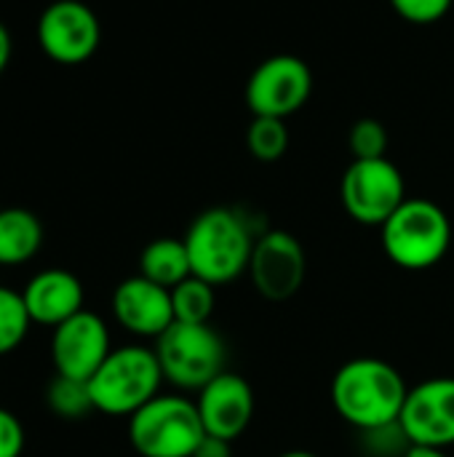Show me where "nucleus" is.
Instances as JSON below:
<instances>
[{
    "instance_id": "21",
    "label": "nucleus",
    "mask_w": 454,
    "mask_h": 457,
    "mask_svg": "<svg viewBox=\"0 0 454 457\" xmlns=\"http://www.w3.org/2000/svg\"><path fill=\"white\" fill-rule=\"evenodd\" d=\"M246 145H249V153L257 161L273 163L289 147V129H286V123L281 118L254 115V120H252V126L246 131Z\"/></svg>"
},
{
    "instance_id": "22",
    "label": "nucleus",
    "mask_w": 454,
    "mask_h": 457,
    "mask_svg": "<svg viewBox=\"0 0 454 457\" xmlns=\"http://www.w3.org/2000/svg\"><path fill=\"white\" fill-rule=\"evenodd\" d=\"M348 142H351V153H353V161H372V158H385V150H388V131L380 120L375 118H361L353 123L351 134H348Z\"/></svg>"
},
{
    "instance_id": "3",
    "label": "nucleus",
    "mask_w": 454,
    "mask_h": 457,
    "mask_svg": "<svg viewBox=\"0 0 454 457\" xmlns=\"http://www.w3.org/2000/svg\"><path fill=\"white\" fill-rule=\"evenodd\" d=\"M163 372L153 348H112L104 364L88 380L94 410L112 418H131L161 394Z\"/></svg>"
},
{
    "instance_id": "27",
    "label": "nucleus",
    "mask_w": 454,
    "mask_h": 457,
    "mask_svg": "<svg viewBox=\"0 0 454 457\" xmlns=\"http://www.w3.org/2000/svg\"><path fill=\"white\" fill-rule=\"evenodd\" d=\"M404 457H447L444 450H436V447H420V445H412Z\"/></svg>"
},
{
    "instance_id": "24",
    "label": "nucleus",
    "mask_w": 454,
    "mask_h": 457,
    "mask_svg": "<svg viewBox=\"0 0 454 457\" xmlns=\"http://www.w3.org/2000/svg\"><path fill=\"white\" fill-rule=\"evenodd\" d=\"M24 453V426L21 420L0 407V457H21Z\"/></svg>"
},
{
    "instance_id": "20",
    "label": "nucleus",
    "mask_w": 454,
    "mask_h": 457,
    "mask_svg": "<svg viewBox=\"0 0 454 457\" xmlns=\"http://www.w3.org/2000/svg\"><path fill=\"white\" fill-rule=\"evenodd\" d=\"M32 327V319L27 313L21 292H13L11 287H0V356L13 353L27 332Z\"/></svg>"
},
{
    "instance_id": "11",
    "label": "nucleus",
    "mask_w": 454,
    "mask_h": 457,
    "mask_svg": "<svg viewBox=\"0 0 454 457\" xmlns=\"http://www.w3.org/2000/svg\"><path fill=\"white\" fill-rule=\"evenodd\" d=\"M110 329L94 311H80L51 335V364L56 375L72 380H91L110 356Z\"/></svg>"
},
{
    "instance_id": "12",
    "label": "nucleus",
    "mask_w": 454,
    "mask_h": 457,
    "mask_svg": "<svg viewBox=\"0 0 454 457\" xmlns=\"http://www.w3.org/2000/svg\"><path fill=\"white\" fill-rule=\"evenodd\" d=\"M407 439L420 447L454 445V378H431L409 388L401 418Z\"/></svg>"
},
{
    "instance_id": "18",
    "label": "nucleus",
    "mask_w": 454,
    "mask_h": 457,
    "mask_svg": "<svg viewBox=\"0 0 454 457\" xmlns=\"http://www.w3.org/2000/svg\"><path fill=\"white\" fill-rule=\"evenodd\" d=\"M171 303H174V321L209 324L217 305V292L209 281L190 276L171 289Z\"/></svg>"
},
{
    "instance_id": "14",
    "label": "nucleus",
    "mask_w": 454,
    "mask_h": 457,
    "mask_svg": "<svg viewBox=\"0 0 454 457\" xmlns=\"http://www.w3.org/2000/svg\"><path fill=\"white\" fill-rule=\"evenodd\" d=\"M112 316L126 332L158 340L174 324L171 289L144 276H131L112 292Z\"/></svg>"
},
{
    "instance_id": "25",
    "label": "nucleus",
    "mask_w": 454,
    "mask_h": 457,
    "mask_svg": "<svg viewBox=\"0 0 454 457\" xmlns=\"http://www.w3.org/2000/svg\"><path fill=\"white\" fill-rule=\"evenodd\" d=\"M193 457H233V442L206 434Z\"/></svg>"
},
{
    "instance_id": "5",
    "label": "nucleus",
    "mask_w": 454,
    "mask_h": 457,
    "mask_svg": "<svg viewBox=\"0 0 454 457\" xmlns=\"http://www.w3.org/2000/svg\"><path fill=\"white\" fill-rule=\"evenodd\" d=\"M206 436L195 402L158 394L128 418V442L142 457H193Z\"/></svg>"
},
{
    "instance_id": "7",
    "label": "nucleus",
    "mask_w": 454,
    "mask_h": 457,
    "mask_svg": "<svg viewBox=\"0 0 454 457\" xmlns=\"http://www.w3.org/2000/svg\"><path fill=\"white\" fill-rule=\"evenodd\" d=\"M340 198L345 212L356 222L383 228L393 217V212L407 201V187L393 161H353L343 174Z\"/></svg>"
},
{
    "instance_id": "13",
    "label": "nucleus",
    "mask_w": 454,
    "mask_h": 457,
    "mask_svg": "<svg viewBox=\"0 0 454 457\" xmlns=\"http://www.w3.org/2000/svg\"><path fill=\"white\" fill-rule=\"evenodd\" d=\"M195 407L209 436L235 442L254 418V391L241 375L225 370L198 391Z\"/></svg>"
},
{
    "instance_id": "2",
    "label": "nucleus",
    "mask_w": 454,
    "mask_h": 457,
    "mask_svg": "<svg viewBox=\"0 0 454 457\" xmlns=\"http://www.w3.org/2000/svg\"><path fill=\"white\" fill-rule=\"evenodd\" d=\"M182 241L190 254L193 276L222 287L249 270L257 238H252L246 220L235 209L214 206L193 220Z\"/></svg>"
},
{
    "instance_id": "28",
    "label": "nucleus",
    "mask_w": 454,
    "mask_h": 457,
    "mask_svg": "<svg viewBox=\"0 0 454 457\" xmlns=\"http://www.w3.org/2000/svg\"><path fill=\"white\" fill-rule=\"evenodd\" d=\"M278 457H318L316 453H308V450H289V453H284V455Z\"/></svg>"
},
{
    "instance_id": "9",
    "label": "nucleus",
    "mask_w": 454,
    "mask_h": 457,
    "mask_svg": "<svg viewBox=\"0 0 454 457\" xmlns=\"http://www.w3.org/2000/svg\"><path fill=\"white\" fill-rule=\"evenodd\" d=\"M313 91L310 67L292 54L265 59L246 83V104L254 115L286 120Z\"/></svg>"
},
{
    "instance_id": "1",
    "label": "nucleus",
    "mask_w": 454,
    "mask_h": 457,
    "mask_svg": "<svg viewBox=\"0 0 454 457\" xmlns=\"http://www.w3.org/2000/svg\"><path fill=\"white\" fill-rule=\"evenodd\" d=\"M407 383L401 372L383 359H351L332 378V404L337 415L359 431H375L399 423Z\"/></svg>"
},
{
    "instance_id": "4",
    "label": "nucleus",
    "mask_w": 454,
    "mask_h": 457,
    "mask_svg": "<svg viewBox=\"0 0 454 457\" xmlns=\"http://www.w3.org/2000/svg\"><path fill=\"white\" fill-rule=\"evenodd\" d=\"M380 230L388 260L404 270H428L439 265L452 246V222L447 212L428 198H407Z\"/></svg>"
},
{
    "instance_id": "10",
    "label": "nucleus",
    "mask_w": 454,
    "mask_h": 457,
    "mask_svg": "<svg viewBox=\"0 0 454 457\" xmlns=\"http://www.w3.org/2000/svg\"><path fill=\"white\" fill-rule=\"evenodd\" d=\"M246 273L265 300L284 303L294 297L302 289L308 273V257L300 238L286 230H270L260 236L254 241Z\"/></svg>"
},
{
    "instance_id": "23",
    "label": "nucleus",
    "mask_w": 454,
    "mask_h": 457,
    "mask_svg": "<svg viewBox=\"0 0 454 457\" xmlns=\"http://www.w3.org/2000/svg\"><path fill=\"white\" fill-rule=\"evenodd\" d=\"M391 5L409 24H433L447 16L452 0H391Z\"/></svg>"
},
{
    "instance_id": "19",
    "label": "nucleus",
    "mask_w": 454,
    "mask_h": 457,
    "mask_svg": "<svg viewBox=\"0 0 454 457\" xmlns=\"http://www.w3.org/2000/svg\"><path fill=\"white\" fill-rule=\"evenodd\" d=\"M45 404L48 410L62 418V420H80L94 410V399L88 391L86 380H72V378H62L56 375L48 388H45Z\"/></svg>"
},
{
    "instance_id": "8",
    "label": "nucleus",
    "mask_w": 454,
    "mask_h": 457,
    "mask_svg": "<svg viewBox=\"0 0 454 457\" xmlns=\"http://www.w3.org/2000/svg\"><path fill=\"white\" fill-rule=\"evenodd\" d=\"M37 43L56 64H83L102 43V24L86 3L56 0L37 19Z\"/></svg>"
},
{
    "instance_id": "26",
    "label": "nucleus",
    "mask_w": 454,
    "mask_h": 457,
    "mask_svg": "<svg viewBox=\"0 0 454 457\" xmlns=\"http://www.w3.org/2000/svg\"><path fill=\"white\" fill-rule=\"evenodd\" d=\"M11 54H13L11 32H8V27L0 21V75L5 72V67H8V62H11Z\"/></svg>"
},
{
    "instance_id": "17",
    "label": "nucleus",
    "mask_w": 454,
    "mask_h": 457,
    "mask_svg": "<svg viewBox=\"0 0 454 457\" xmlns=\"http://www.w3.org/2000/svg\"><path fill=\"white\" fill-rule=\"evenodd\" d=\"M139 276H144L166 289H174L177 284L190 278L193 268H190V254H187L185 241H179V238L150 241L139 257Z\"/></svg>"
},
{
    "instance_id": "6",
    "label": "nucleus",
    "mask_w": 454,
    "mask_h": 457,
    "mask_svg": "<svg viewBox=\"0 0 454 457\" xmlns=\"http://www.w3.org/2000/svg\"><path fill=\"white\" fill-rule=\"evenodd\" d=\"M153 351L163 380L179 391H201L225 372V343L211 324L174 321L155 340Z\"/></svg>"
},
{
    "instance_id": "15",
    "label": "nucleus",
    "mask_w": 454,
    "mask_h": 457,
    "mask_svg": "<svg viewBox=\"0 0 454 457\" xmlns=\"http://www.w3.org/2000/svg\"><path fill=\"white\" fill-rule=\"evenodd\" d=\"M21 297L32 324L56 329L59 324H64L67 319L83 311L86 292L75 273L64 268H48L27 281Z\"/></svg>"
},
{
    "instance_id": "16",
    "label": "nucleus",
    "mask_w": 454,
    "mask_h": 457,
    "mask_svg": "<svg viewBox=\"0 0 454 457\" xmlns=\"http://www.w3.org/2000/svg\"><path fill=\"white\" fill-rule=\"evenodd\" d=\"M43 246V225L29 209H0V265L29 262Z\"/></svg>"
}]
</instances>
